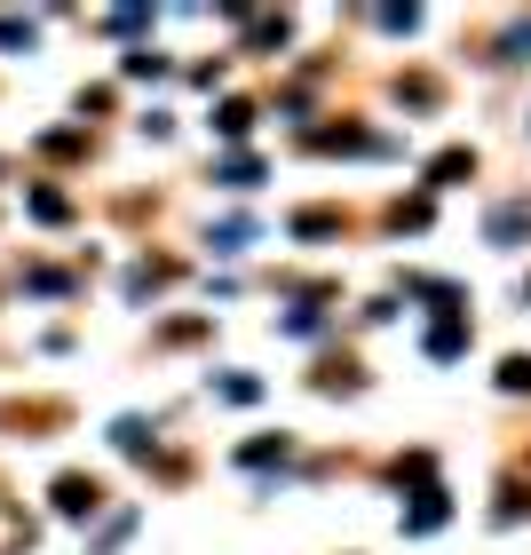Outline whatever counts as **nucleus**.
Returning a JSON list of instances; mask_svg holds the SVG:
<instances>
[{
  "mask_svg": "<svg viewBox=\"0 0 531 555\" xmlns=\"http://www.w3.org/2000/svg\"><path fill=\"white\" fill-rule=\"evenodd\" d=\"M56 508L64 516H88L95 508V485H88V476H56Z\"/></svg>",
  "mask_w": 531,
  "mask_h": 555,
  "instance_id": "obj_1",
  "label": "nucleus"
},
{
  "mask_svg": "<svg viewBox=\"0 0 531 555\" xmlns=\"http://www.w3.org/2000/svg\"><path fill=\"white\" fill-rule=\"evenodd\" d=\"M492 231H500V238H523V231H531V207H500Z\"/></svg>",
  "mask_w": 531,
  "mask_h": 555,
  "instance_id": "obj_2",
  "label": "nucleus"
},
{
  "mask_svg": "<svg viewBox=\"0 0 531 555\" xmlns=\"http://www.w3.org/2000/svg\"><path fill=\"white\" fill-rule=\"evenodd\" d=\"M468 167H476V159H468V151H444V159H437V167H428V183H452V175H468Z\"/></svg>",
  "mask_w": 531,
  "mask_h": 555,
  "instance_id": "obj_3",
  "label": "nucleus"
},
{
  "mask_svg": "<svg viewBox=\"0 0 531 555\" xmlns=\"http://www.w3.org/2000/svg\"><path fill=\"white\" fill-rule=\"evenodd\" d=\"M500 389H531V358H508V365H500Z\"/></svg>",
  "mask_w": 531,
  "mask_h": 555,
  "instance_id": "obj_4",
  "label": "nucleus"
},
{
  "mask_svg": "<svg viewBox=\"0 0 531 555\" xmlns=\"http://www.w3.org/2000/svg\"><path fill=\"white\" fill-rule=\"evenodd\" d=\"M16 540H24V516H9V508H0V555H9Z\"/></svg>",
  "mask_w": 531,
  "mask_h": 555,
  "instance_id": "obj_5",
  "label": "nucleus"
}]
</instances>
